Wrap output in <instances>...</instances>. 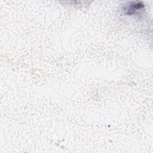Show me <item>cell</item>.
<instances>
[{
  "instance_id": "6da1fadb",
  "label": "cell",
  "mask_w": 153,
  "mask_h": 153,
  "mask_svg": "<svg viewBox=\"0 0 153 153\" xmlns=\"http://www.w3.org/2000/svg\"><path fill=\"white\" fill-rule=\"evenodd\" d=\"M143 7V5L140 4V2H132V4L126 7V8H124L125 13L128 15L134 14L136 13V11L140 10Z\"/></svg>"
}]
</instances>
